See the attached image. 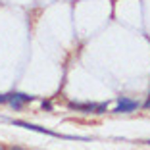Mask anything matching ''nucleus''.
I'll use <instances>...</instances> for the list:
<instances>
[{
    "instance_id": "obj_4",
    "label": "nucleus",
    "mask_w": 150,
    "mask_h": 150,
    "mask_svg": "<svg viewBox=\"0 0 150 150\" xmlns=\"http://www.w3.org/2000/svg\"><path fill=\"white\" fill-rule=\"evenodd\" d=\"M67 106H69V110L81 112V114H94L96 112V104L94 102H69Z\"/></svg>"
},
{
    "instance_id": "obj_2",
    "label": "nucleus",
    "mask_w": 150,
    "mask_h": 150,
    "mask_svg": "<svg viewBox=\"0 0 150 150\" xmlns=\"http://www.w3.org/2000/svg\"><path fill=\"white\" fill-rule=\"evenodd\" d=\"M139 104L137 100H133V98H127V96H121L117 100V104H115L114 108V114H131V112L139 110Z\"/></svg>"
},
{
    "instance_id": "obj_3",
    "label": "nucleus",
    "mask_w": 150,
    "mask_h": 150,
    "mask_svg": "<svg viewBox=\"0 0 150 150\" xmlns=\"http://www.w3.org/2000/svg\"><path fill=\"white\" fill-rule=\"evenodd\" d=\"M35 100V96H31V94H25V93H10V106L13 108V110H21L25 104H29V102Z\"/></svg>"
},
{
    "instance_id": "obj_1",
    "label": "nucleus",
    "mask_w": 150,
    "mask_h": 150,
    "mask_svg": "<svg viewBox=\"0 0 150 150\" xmlns=\"http://www.w3.org/2000/svg\"><path fill=\"white\" fill-rule=\"evenodd\" d=\"M12 125L16 127H23V129H29V131H37V133H44V135H50V137H58V139H77V141H87L85 137H71V135H60V133H54L48 131L44 127H39V125H33V123H27V121H21V119H12Z\"/></svg>"
},
{
    "instance_id": "obj_5",
    "label": "nucleus",
    "mask_w": 150,
    "mask_h": 150,
    "mask_svg": "<svg viewBox=\"0 0 150 150\" xmlns=\"http://www.w3.org/2000/svg\"><path fill=\"white\" fill-rule=\"evenodd\" d=\"M106 110H108V104L106 102H100V104H96V112L94 114H104Z\"/></svg>"
},
{
    "instance_id": "obj_11",
    "label": "nucleus",
    "mask_w": 150,
    "mask_h": 150,
    "mask_svg": "<svg viewBox=\"0 0 150 150\" xmlns=\"http://www.w3.org/2000/svg\"><path fill=\"white\" fill-rule=\"evenodd\" d=\"M0 150H2V148H0Z\"/></svg>"
},
{
    "instance_id": "obj_10",
    "label": "nucleus",
    "mask_w": 150,
    "mask_h": 150,
    "mask_svg": "<svg viewBox=\"0 0 150 150\" xmlns=\"http://www.w3.org/2000/svg\"><path fill=\"white\" fill-rule=\"evenodd\" d=\"M146 144H150V141H146Z\"/></svg>"
},
{
    "instance_id": "obj_9",
    "label": "nucleus",
    "mask_w": 150,
    "mask_h": 150,
    "mask_svg": "<svg viewBox=\"0 0 150 150\" xmlns=\"http://www.w3.org/2000/svg\"><path fill=\"white\" fill-rule=\"evenodd\" d=\"M12 150H23V148H19V146H13V148Z\"/></svg>"
},
{
    "instance_id": "obj_6",
    "label": "nucleus",
    "mask_w": 150,
    "mask_h": 150,
    "mask_svg": "<svg viewBox=\"0 0 150 150\" xmlns=\"http://www.w3.org/2000/svg\"><path fill=\"white\" fill-rule=\"evenodd\" d=\"M40 106H42V110L50 112V110H52V102H50V100H42V102H40Z\"/></svg>"
},
{
    "instance_id": "obj_8",
    "label": "nucleus",
    "mask_w": 150,
    "mask_h": 150,
    "mask_svg": "<svg viewBox=\"0 0 150 150\" xmlns=\"http://www.w3.org/2000/svg\"><path fill=\"white\" fill-rule=\"evenodd\" d=\"M142 106H144L146 110H150V93H148V98H146V102H144V104H142Z\"/></svg>"
},
{
    "instance_id": "obj_7",
    "label": "nucleus",
    "mask_w": 150,
    "mask_h": 150,
    "mask_svg": "<svg viewBox=\"0 0 150 150\" xmlns=\"http://www.w3.org/2000/svg\"><path fill=\"white\" fill-rule=\"evenodd\" d=\"M10 100V93L8 94H0V104H4V102Z\"/></svg>"
}]
</instances>
